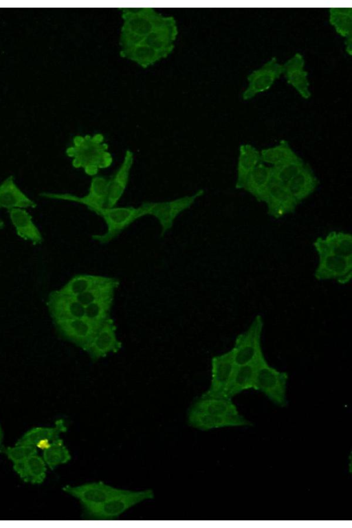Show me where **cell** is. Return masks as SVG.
Returning a JSON list of instances; mask_svg holds the SVG:
<instances>
[{
    "label": "cell",
    "instance_id": "6da1fadb",
    "mask_svg": "<svg viewBox=\"0 0 352 528\" xmlns=\"http://www.w3.org/2000/svg\"><path fill=\"white\" fill-rule=\"evenodd\" d=\"M66 155L72 158V166L81 168L91 177L97 175L100 170L111 166L113 156L109 151V146L104 142V135L95 133L92 135H76L72 144L66 150Z\"/></svg>",
    "mask_w": 352,
    "mask_h": 528
},
{
    "label": "cell",
    "instance_id": "7a4b0ae2",
    "mask_svg": "<svg viewBox=\"0 0 352 528\" xmlns=\"http://www.w3.org/2000/svg\"><path fill=\"white\" fill-rule=\"evenodd\" d=\"M204 192V190L200 188L191 195L168 201H145L140 206L143 217L152 216L157 220L161 228L160 236H163L171 229L176 218L190 208Z\"/></svg>",
    "mask_w": 352,
    "mask_h": 528
},
{
    "label": "cell",
    "instance_id": "3957f363",
    "mask_svg": "<svg viewBox=\"0 0 352 528\" xmlns=\"http://www.w3.org/2000/svg\"><path fill=\"white\" fill-rule=\"evenodd\" d=\"M91 212L100 216L106 224L107 229L104 233L91 236L93 240L100 244H106L115 239L133 222L143 217L140 206H106Z\"/></svg>",
    "mask_w": 352,
    "mask_h": 528
},
{
    "label": "cell",
    "instance_id": "277c9868",
    "mask_svg": "<svg viewBox=\"0 0 352 528\" xmlns=\"http://www.w3.org/2000/svg\"><path fill=\"white\" fill-rule=\"evenodd\" d=\"M318 256V262L314 272L318 280H336L340 284H346L352 276V257L334 254L328 251L318 237L313 243Z\"/></svg>",
    "mask_w": 352,
    "mask_h": 528
},
{
    "label": "cell",
    "instance_id": "5b68a950",
    "mask_svg": "<svg viewBox=\"0 0 352 528\" xmlns=\"http://www.w3.org/2000/svg\"><path fill=\"white\" fill-rule=\"evenodd\" d=\"M287 380L288 374L270 365L265 357L258 362L254 389L280 407L287 405Z\"/></svg>",
    "mask_w": 352,
    "mask_h": 528
},
{
    "label": "cell",
    "instance_id": "8992f818",
    "mask_svg": "<svg viewBox=\"0 0 352 528\" xmlns=\"http://www.w3.org/2000/svg\"><path fill=\"white\" fill-rule=\"evenodd\" d=\"M263 320L257 315L248 328L237 336L230 350L236 365L256 362L264 358L261 338Z\"/></svg>",
    "mask_w": 352,
    "mask_h": 528
},
{
    "label": "cell",
    "instance_id": "52a82bcc",
    "mask_svg": "<svg viewBox=\"0 0 352 528\" xmlns=\"http://www.w3.org/2000/svg\"><path fill=\"white\" fill-rule=\"evenodd\" d=\"M154 497L152 490L133 491L124 490L122 492L109 498L94 510L86 514L91 519L111 520L135 505Z\"/></svg>",
    "mask_w": 352,
    "mask_h": 528
},
{
    "label": "cell",
    "instance_id": "ba28073f",
    "mask_svg": "<svg viewBox=\"0 0 352 528\" xmlns=\"http://www.w3.org/2000/svg\"><path fill=\"white\" fill-rule=\"evenodd\" d=\"M63 490L79 500L86 515L124 490L98 481L77 486L66 485Z\"/></svg>",
    "mask_w": 352,
    "mask_h": 528
},
{
    "label": "cell",
    "instance_id": "9c48e42d",
    "mask_svg": "<svg viewBox=\"0 0 352 528\" xmlns=\"http://www.w3.org/2000/svg\"><path fill=\"white\" fill-rule=\"evenodd\" d=\"M109 177L95 175L91 177L87 193L84 196H78L71 193L42 192L43 197L75 202L85 206L92 211L94 209L107 206L108 198Z\"/></svg>",
    "mask_w": 352,
    "mask_h": 528
},
{
    "label": "cell",
    "instance_id": "30bf717a",
    "mask_svg": "<svg viewBox=\"0 0 352 528\" xmlns=\"http://www.w3.org/2000/svg\"><path fill=\"white\" fill-rule=\"evenodd\" d=\"M283 72V64L278 63L276 56L271 58L247 76L248 85L242 93V99L250 100L257 94L270 89Z\"/></svg>",
    "mask_w": 352,
    "mask_h": 528
},
{
    "label": "cell",
    "instance_id": "8fae6325",
    "mask_svg": "<svg viewBox=\"0 0 352 528\" xmlns=\"http://www.w3.org/2000/svg\"><path fill=\"white\" fill-rule=\"evenodd\" d=\"M235 366L230 350L212 357L210 386L201 397H226Z\"/></svg>",
    "mask_w": 352,
    "mask_h": 528
},
{
    "label": "cell",
    "instance_id": "7c38bea8",
    "mask_svg": "<svg viewBox=\"0 0 352 528\" xmlns=\"http://www.w3.org/2000/svg\"><path fill=\"white\" fill-rule=\"evenodd\" d=\"M58 335L86 351L98 328L85 317L54 322Z\"/></svg>",
    "mask_w": 352,
    "mask_h": 528
},
{
    "label": "cell",
    "instance_id": "4fadbf2b",
    "mask_svg": "<svg viewBox=\"0 0 352 528\" xmlns=\"http://www.w3.org/2000/svg\"><path fill=\"white\" fill-rule=\"evenodd\" d=\"M121 346L122 343L116 334V326L110 318L97 329L85 351L90 359L96 362L111 353L118 352Z\"/></svg>",
    "mask_w": 352,
    "mask_h": 528
},
{
    "label": "cell",
    "instance_id": "5bb4252c",
    "mask_svg": "<svg viewBox=\"0 0 352 528\" xmlns=\"http://www.w3.org/2000/svg\"><path fill=\"white\" fill-rule=\"evenodd\" d=\"M46 305L53 322L84 317L85 306L58 289L49 294Z\"/></svg>",
    "mask_w": 352,
    "mask_h": 528
},
{
    "label": "cell",
    "instance_id": "9a60e30c",
    "mask_svg": "<svg viewBox=\"0 0 352 528\" xmlns=\"http://www.w3.org/2000/svg\"><path fill=\"white\" fill-rule=\"evenodd\" d=\"M269 216L280 219L293 213L298 204L286 186L272 181L263 201Z\"/></svg>",
    "mask_w": 352,
    "mask_h": 528
},
{
    "label": "cell",
    "instance_id": "2e32d148",
    "mask_svg": "<svg viewBox=\"0 0 352 528\" xmlns=\"http://www.w3.org/2000/svg\"><path fill=\"white\" fill-rule=\"evenodd\" d=\"M305 61L303 56L295 53L283 64V74L287 82L304 99L308 100L311 96L308 72L305 69Z\"/></svg>",
    "mask_w": 352,
    "mask_h": 528
},
{
    "label": "cell",
    "instance_id": "e0dca14e",
    "mask_svg": "<svg viewBox=\"0 0 352 528\" xmlns=\"http://www.w3.org/2000/svg\"><path fill=\"white\" fill-rule=\"evenodd\" d=\"M188 424L198 430H209L230 426H250L251 423L241 415H219L189 410Z\"/></svg>",
    "mask_w": 352,
    "mask_h": 528
},
{
    "label": "cell",
    "instance_id": "ac0fdd59",
    "mask_svg": "<svg viewBox=\"0 0 352 528\" xmlns=\"http://www.w3.org/2000/svg\"><path fill=\"white\" fill-rule=\"evenodd\" d=\"M133 162V153L128 149L119 167L112 176L109 177L107 207L116 206L124 195L129 182Z\"/></svg>",
    "mask_w": 352,
    "mask_h": 528
},
{
    "label": "cell",
    "instance_id": "d6986e66",
    "mask_svg": "<svg viewBox=\"0 0 352 528\" xmlns=\"http://www.w3.org/2000/svg\"><path fill=\"white\" fill-rule=\"evenodd\" d=\"M53 428L36 427L27 431L16 443V445L32 446L45 449L53 441L59 438L62 432L67 431L63 419L56 421Z\"/></svg>",
    "mask_w": 352,
    "mask_h": 528
},
{
    "label": "cell",
    "instance_id": "ffe728a7",
    "mask_svg": "<svg viewBox=\"0 0 352 528\" xmlns=\"http://www.w3.org/2000/svg\"><path fill=\"white\" fill-rule=\"evenodd\" d=\"M36 206V204L16 184L12 176H9L0 184V208L10 210Z\"/></svg>",
    "mask_w": 352,
    "mask_h": 528
},
{
    "label": "cell",
    "instance_id": "44dd1931",
    "mask_svg": "<svg viewBox=\"0 0 352 528\" xmlns=\"http://www.w3.org/2000/svg\"><path fill=\"white\" fill-rule=\"evenodd\" d=\"M319 183L313 170L305 164L288 183L287 187L296 202L300 204L315 192Z\"/></svg>",
    "mask_w": 352,
    "mask_h": 528
},
{
    "label": "cell",
    "instance_id": "7402d4cb",
    "mask_svg": "<svg viewBox=\"0 0 352 528\" xmlns=\"http://www.w3.org/2000/svg\"><path fill=\"white\" fill-rule=\"evenodd\" d=\"M10 221L17 235L21 239L39 244L43 237L39 229L34 223L32 215L25 210L15 208L8 210Z\"/></svg>",
    "mask_w": 352,
    "mask_h": 528
},
{
    "label": "cell",
    "instance_id": "603a6c76",
    "mask_svg": "<svg viewBox=\"0 0 352 528\" xmlns=\"http://www.w3.org/2000/svg\"><path fill=\"white\" fill-rule=\"evenodd\" d=\"M262 162L260 151L250 144L240 145L234 185L236 189H243L248 176Z\"/></svg>",
    "mask_w": 352,
    "mask_h": 528
},
{
    "label": "cell",
    "instance_id": "cb8c5ba5",
    "mask_svg": "<svg viewBox=\"0 0 352 528\" xmlns=\"http://www.w3.org/2000/svg\"><path fill=\"white\" fill-rule=\"evenodd\" d=\"M271 182V167L261 163L248 176L243 190L250 194L258 201L263 202Z\"/></svg>",
    "mask_w": 352,
    "mask_h": 528
},
{
    "label": "cell",
    "instance_id": "d4e9b609",
    "mask_svg": "<svg viewBox=\"0 0 352 528\" xmlns=\"http://www.w3.org/2000/svg\"><path fill=\"white\" fill-rule=\"evenodd\" d=\"M258 362L236 365L226 397L232 398L244 390L254 388Z\"/></svg>",
    "mask_w": 352,
    "mask_h": 528
},
{
    "label": "cell",
    "instance_id": "484cf974",
    "mask_svg": "<svg viewBox=\"0 0 352 528\" xmlns=\"http://www.w3.org/2000/svg\"><path fill=\"white\" fill-rule=\"evenodd\" d=\"M13 469L23 481L31 484H41L46 477V463L38 454L14 464Z\"/></svg>",
    "mask_w": 352,
    "mask_h": 528
},
{
    "label": "cell",
    "instance_id": "4316f807",
    "mask_svg": "<svg viewBox=\"0 0 352 528\" xmlns=\"http://www.w3.org/2000/svg\"><path fill=\"white\" fill-rule=\"evenodd\" d=\"M190 410L212 415H236L239 412L231 398L227 397H200Z\"/></svg>",
    "mask_w": 352,
    "mask_h": 528
},
{
    "label": "cell",
    "instance_id": "83f0119b",
    "mask_svg": "<svg viewBox=\"0 0 352 528\" xmlns=\"http://www.w3.org/2000/svg\"><path fill=\"white\" fill-rule=\"evenodd\" d=\"M109 278L110 276L103 275L78 274L72 276L58 290L63 294L76 297Z\"/></svg>",
    "mask_w": 352,
    "mask_h": 528
},
{
    "label": "cell",
    "instance_id": "f1b7e54d",
    "mask_svg": "<svg viewBox=\"0 0 352 528\" xmlns=\"http://www.w3.org/2000/svg\"><path fill=\"white\" fill-rule=\"evenodd\" d=\"M260 153L261 162L269 166L280 165L299 157L285 140H280L276 145L261 149Z\"/></svg>",
    "mask_w": 352,
    "mask_h": 528
},
{
    "label": "cell",
    "instance_id": "f546056e",
    "mask_svg": "<svg viewBox=\"0 0 352 528\" xmlns=\"http://www.w3.org/2000/svg\"><path fill=\"white\" fill-rule=\"evenodd\" d=\"M322 241L330 252L345 257H352V236L349 232L331 231Z\"/></svg>",
    "mask_w": 352,
    "mask_h": 528
},
{
    "label": "cell",
    "instance_id": "4dcf8cb0",
    "mask_svg": "<svg viewBox=\"0 0 352 528\" xmlns=\"http://www.w3.org/2000/svg\"><path fill=\"white\" fill-rule=\"evenodd\" d=\"M119 284L120 281L118 278L110 276L107 280L96 285L76 298L84 306L99 300L112 298Z\"/></svg>",
    "mask_w": 352,
    "mask_h": 528
},
{
    "label": "cell",
    "instance_id": "1f68e13d",
    "mask_svg": "<svg viewBox=\"0 0 352 528\" xmlns=\"http://www.w3.org/2000/svg\"><path fill=\"white\" fill-rule=\"evenodd\" d=\"M329 22L340 36L346 38L352 35V8H330L329 9Z\"/></svg>",
    "mask_w": 352,
    "mask_h": 528
},
{
    "label": "cell",
    "instance_id": "d6a6232c",
    "mask_svg": "<svg viewBox=\"0 0 352 528\" xmlns=\"http://www.w3.org/2000/svg\"><path fill=\"white\" fill-rule=\"evenodd\" d=\"M113 297L99 300L85 306L84 317L99 327L111 318Z\"/></svg>",
    "mask_w": 352,
    "mask_h": 528
},
{
    "label": "cell",
    "instance_id": "836d02e7",
    "mask_svg": "<svg viewBox=\"0 0 352 528\" xmlns=\"http://www.w3.org/2000/svg\"><path fill=\"white\" fill-rule=\"evenodd\" d=\"M43 459L50 469L54 470L59 465L68 463L72 456L63 439L58 438L43 450Z\"/></svg>",
    "mask_w": 352,
    "mask_h": 528
},
{
    "label": "cell",
    "instance_id": "e575fe53",
    "mask_svg": "<svg viewBox=\"0 0 352 528\" xmlns=\"http://www.w3.org/2000/svg\"><path fill=\"white\" fill-rule=\"evenodd\" d=\"M305 163L298 157L292 161L280 165L270 166L272 181L286 186L291 179L302 169Z\"/></svg>",
    "mask_w": 352,
    "mask_h": 528
},
{
    "label": "cell",
    "instance_id": "d590c367",
    "mask_svg": "<svg viewBox=\"0 0 352 528\" xmlns=\"http://www.w3.org/2000/svg\"><path fill=\"white\" fill-rule=\"evenodd\" d=\"M16 446L1 447L0 452L6 454L8 458L11 460L13 464L19 463L30 456L38 454L37 448L28 445H16Z\"/></svg>",
    "mask_w": 352,
    "mask_h": 528
},
{
    "label": "cell",
    "instance_id": "8d00e7d4",
    "mask_svg": "<svg viewBox=\"0 0 352 528\" xmlns=\"http://www.w3.org/2000/svg\"><path fill=\"white\" fill-rule=\"evenodd\" d=\"M345 52L349 55H352V35L345 38L344 40Z\"/></svg>",
    "mask_w": 352,
    "mask_h": 528
},
{
    "label": "cell",
    "instance_id": "74e56055",
    "mask_svg": "<svg viewBox=\"0 0 352 528\" xmlns=\"http://www.w3.org/2000/svg\"><path fill=\"white\" fill-rule=\"evenodd\" d=\"M2 439H3V432H2L1 428L0 427V446H1V442H2Z\"/></svg>",
    "mask_w": 352,
    "mask_h": 528
},
{
    "label": "cell",
    "instance_id": "f35d334b",
    "mask_svg": "<svg viewBox=\"0 0 352 528\" xmlns=\"http://www.w3.org/2000/svg\"><path fill=\"white\" fill-rule=\"evenodd\" d=\"M4 227V223L3 221L0 220V230H1Z\"/></svg>",
    "mask_w": 352,
    "mask_h": 528
}]
</instances>
